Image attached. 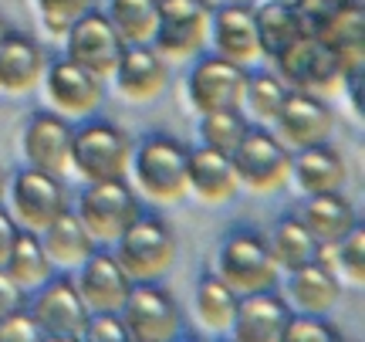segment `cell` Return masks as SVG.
I'll return each mask as SVG.
<instances>
[{"label": "cell", "instance_id": "1", "mask_svg": "<svg viewBox=\"0 0 365 342\" xmlns=\"http://www.w3.org/2000/svg\"><path fill=\"white\" fill-rule=\"evenodd\" d=\"M186 163H190L186 146L176 139H166V136H153L135 153V180L153 200L173 203L190 186L186 183Z\"/></svg>", "mask_w": 365, "mask_h": 342}, {"label": "cell", "instance_id": "2", "mask_svg": "<svg viewBox=\"0 0 365 342\" xmlns=\"http://www.w3.org/2000/svg\"><path fill=\"white\" fill-rule=\"evenodd\" d=\"M71 163L91 183L122 180L129 166V136L108 122H91L85 129L71 132Z\"/></svg>", "mask_w": 365, "mask_h": 342}, {"label": "cell", "instance_id": "3", "mask_svg": "<svg viewBox=\"0 0 365 342\" xmlns=\"http://www.w3.org/2000/svg\"><path fill=\"white\" fill-rule=\"evenodd\" d=\"M220 278L237 295L274 288L277 261L271 254V244H264V237L250 234V231L230 234L227 244L220 248Z\"/></svg>", "mask_w": 365, "mask_h": 342}, {"label": "cell", "instance_id": "4", "mask_svg": "<svg viewBox=\"0 0 365 342\" xmlns=\"http://www.w3.org/2000/svg\"><path fill=\"white\" fill-rule=\"evenodd\" d=\"M115 241H118L115 261L135 281L163 275L170 268L173 254H176V237L163 221H139L135 217Z\"/></svg>", "mask_w": 365, "mask_h": 342}, {"label": "cell", "instance_id": "5", "mask_svg": "<svg viewBox=\"0 0 365 342\" xmlns=\"http://www.w3.org/2000/svg\"><path fill=\"white\" fill-rule=\"evenodd\" d=\"M65 34H68V58L75 65H81L85 71H91L95 79L112 75L122 51H125V41L118 38L112 21L98 11H85Z\"/></svg>", "mask_w": 365, "mask_h": 342}, {"label": "cell", "instance_id": "6", "mask_svg": "<svg viewBox=\"0 0 365 342\" xmlns=\"http://www.w3.org/2000/svg\"><path fill=\"white\" fill-rule=\"evenodd\" d=\"M81 224L98 241H115L139 217V200L122 180H98L81 193L78 203Z\"/></svg>", "mask_w": 365, "mask_h": 342}, {"label": "cell", "instance_id": "7", "mask_svg": "<svg viewBox=\"0 0 365 342\" xmlns=\"http://www.w3.org/2000/svg\"><path fill=\"white\" fill-rule=\"evenodd\" d=\"M41 339H81L88 322V305L78 295L71 278H58L31 302V312Z\"/></svg>", "mask_w": 365, "mask_h": 342}, {"label": "cell", "instance_id": "8", "mask_svg": "<svg viewBox=\"0 0 365 342\" xmlns=\"http://www.w3.org/2000/svg\"><path fill=\"white\" fill-rule=\"evenodd\" d=\"M230 163H234L237 180H244L254 190H271V186L284 183V176L291 173L287 146L264 129L244 132V139L230 153Z\"/></svg>", "mask_w": 365, "mask_h": 342}, {"label": "cell", "instance_id": "9", "mask_svg": "<svg viewBox=\"0 0 365 342\" xmlns=\"http://www.w3.org/2000/svg\"><path fill=\"white\" fill-rule=\"evenodd\" d=\"M118 312L125 318L129 339L135 342H170L176 336V329H180V308H176V302L163 288H153V285L129 288Z\"/></svg>", "mask_w": 365, "mask_h": 342}, {"label": "cell", "instance_id": "10", "mask_svg": "<svg viewBox=\"0 0 365 342\" xmlns=\"http://www.w3.org/2000/svg\"><path fill=\"white\" fill-rule=\"evenodd\" d=\"M210 27L207 0H156V44L166 54L196 51Z\"/></svg>", "mask_w": 365, "mask_h": 342}, {"label": "cell", "instance_id": "11", "mask_svg": "<svg viewBox=\"0 0 365 342\" xmlns=\"http://www.w3.org/2000/svg\"><path fill=\"white\" fill-rule=\"evenodd\" d=\"M274 61L281 68V75L301 92H335L341 85V71L335 65L331 51L318 38H308V34H301Z\"/></svg>", "mask_w": 365, "mask_h": 342}, {"label": "cell", "instance_id": "12", "mask_svg": "<svg viewBox=\"0 0 365 342\" xmlns=\"http://www.w3.org/2000/svg\"><path fill=\"white\" fill-rule=\"evenodd\" d=\"M247 89V71L227 58H203L190 75V99L200 112L240 109Z\"/></svg>", "mask_w": 365, "mask_h": 342}, {"label": "cell", "instance_id": "13", "mask_svg": "<svg viewBox=\"0 0 365 342\" xmlns=\"http://www.w3.org/2000/svg\"><path fill=\"white\" fill-rule=\"evenodd\" d=\"M14 211L24 227H44L51 224L58 213L65 211V186L58 173L48 170H24L14 180Z\"/></svg>", "mask_w": 365, "mask_h": 342}, {"label": "cell", "instance_id": "14", "mask_svg": "<svg viewBox=\"0 0 365 342\" xmlns=\"http://www.w3.org/2000/svg\"><path fill=\"white\" fill-rule=\"evenodd\" d=\"M277 132H281V143L287 146H312V143H325L328 132H331V112L325 102H318L312 92H284V102L277 109Z\"/></svg>", "mask_w": 365, "mask_h": 342}, {"label": "cell", "instance_id": "15", "mask_svg": "<svg viewBox=\"0 0 365 342\" xmlns=\"http://www.w3.org/2000/svg\"><path fill=\"white\" fill-rule=\"evenodd\" d=\"M318 41L325 44L335 65L341 71V81L359 79L362 75V58H365V14L359 0H349L339 11V17L318 34Z\"/></svg>", "mask_w": 365, "mask_h": 342}, {"label": "cell", "instance_id": "16", "mask_svg": "<svg viewBox=\"0 0 365 342\" xmlns=\"http://www.w3.org/2000/svg\"><path fill=\"white\" fill-rule=\"evenodd\" d=\"M129 281L132 278L122 271L115 254H95L91 251L88 258H85V268H81L75 288L85 298V305L95 308V312H118L132 288Z\"/></svg>", "mask_w": 365, "mask_h": 342}, {"label": "cell", "instance_id": "17", "mask_svg": "<svg viewBox=\"0 0 365 342\" xmlns=\"http://www.w3.org/2000/svg\"><path fill=\"white\" fill-rule=\"evenodd\" d=\"M24 156L34 170L61 173L71 163V126L51 112L31 116L24 129Z\"/></svg>", "mask_w": 365, "mask_h": 342}, {"label": "cell", "instance_id": "18", "mask_svg": "<svg viewBox=\"0 0 365 342\" xmlns=\"http://www.w3.org/2000/svg\"><path fill=\"white\" fill-rule=\"evenodd\" d=\"M291 312L284 308V302L267 291H250L244 295V302H237L234 308V336L237 342H277L284 336V326Z\"/></svg>", "mask_w": 365, "mask_h": 342}, {"label": "cell", "instance_id": "19", "mask_svg": "<svg viewBox=\"0 0 365 342\" xmlns=\"http://www.w3.org/2000/svg\"><path fill=\"white\" fill-rule=\"evenodd\" d=\"M186 183L196 190V197H203L207 203H223L230 200L237 190V173L230 163V153H220L213 146L193 149L190 163H186Z\"/></svg>", "mask_w": 365, "mask_h": 342}, {"label": "cell", "instance_id": "20", "mask_svg": "<svg viewBox=\"0 0 365 342\" xmlns=\"http://www.w3.org/2000/svg\"><path fill=\"white\" fill-rule=\"evenodd\" d=\"M48 92H51L54 106L61 112H71V116H88L91 109L102 102L98 79L91 71H85L81 65H75L71 58L51 65V71H48Z\"/></svg>", "mask_w": 365, "mask_h": 342}, {"label": "cell", "instance_id": "21", "mask_svg": "<svg viewBox=\"0 0 365 342\" xmlns=\"http://www.w3.org/2000/svg\"><path fill=\"white\" fill-rule=\"evenodd\" d=\"M213 44L220 58L227 61H237L244 65L254 54L261 51L257 48V27H254V11L244 7V4H230V7H220L213 14Z\"/></svg>", "mask_w": 365, "mask_h": 342}, {"label": "cell", "instance_id": "22", "mask_svg": "<svg viewBox=\"0 0 365 342\" xmlns=\"http://www.w3.org/2000/svg\"><path fill=\"white\" fill-rule=\"evenodd\" d=\"M41 71H44V54H41L38 41L7 31V38L0 41V89L27 92L38 85Z\"/></svg>", "mask_w": 365, "mask_h": 342}, {"label": "cell", "instance_id": "23", "mask_svg": "<svg viewBox=\"0 0 365 342\" xmlns=\"http://www.w3.org/2000/svg\"><path fill=\"white\" fill-rule=\"evenodd\" d=\"M115 79H118V92L125 99H153L163 92L166 85V65L156 51H149L143 44H132L122 51L115 65Z\"/></svg>", "mask_w": 365, "mask_h": 342}, {"label": "cell", "instance_id": "24", "mask_svg": "<svg viewBox=\"0 0 365 342\" xmlns=\"http://www.w3.org/2000/svg\"><path fill=\"white\" fill-rule=\"evenodd\" d=\"M301 224L308 227V234L318 244H339L341 237L355 227V211L339 190H331V193H312V200L301 211Z\"/></svg>", "mask_w": 365, "mask_h": 342}, {"label": "cell", "instance_id": "25", "mask_svg": "<svg viewBox=\"0 0 365 342\" xmlns=\"http://www.w3.org/2000/svg\"><path fill=\"white\" fill-rule=\"evenodd\" d=\"M339 295L341 285L328 264L308 261L291 271V302L298 305L304 316H325L328 308H335Z\"/></svg>", "mask_w": 365, "mask_h": 342}, {"label": "cell", "instance_id": "26", "mask_svg": "<svg viewBox=\"0 0 365 342\" xmlns=\"http://www.w3.org/2000/svg\"><path fill=\"white\" fill-rule=\"evenodd\" d=\"M291 170H294V180L304 193H331V190H341V183H345V163L325 143L301 146Z\"/></svg>", "mask_w": 365, "mask_h": 342}, {"label": "cell", "instance_id": "27", "mask_svg": "<svg viewBox=\"0 0 365 342\" xmlns=\"http://www.w3.org/2000/svg\"><path fill=\"white\" fill-rule=\"evenodd\" d=\"M91 251H95V237L88 234V227L81 224V217H75L68 207L44 227V254L51 261L81 264Z\"/></svg>", "mask_w": 365, "mask_h": 342}, {"label": "cell", "instance_id": "28", "mask_svg": "<svg viewBox=\"0 0 365 342\" xmlns=\"http://www.w3.org/2000/svg\"><path fill=\"white\" fill-rule=\"evenodd\" d=\"M254 27H257V48L267 58H277L301 38L298 17L284 0H274V4H264L261 11H254Z\"/></svg>", "mask_w": 365, "mask_h": 342}, {"label": "cell", "instance_id": "29", "mask_svg": "<svg viewBox=\"0 0 365 342\" xmlns=\"http://www.w3.org/2000/svg\"><path fill=\"white\" fill-rule=\"evenodd\" d=\"M4 271L21 285V288H34L51 275V258L44 254V244L31 231H17L11 244V254L4 261Z\"/></svg>", "mask_w": 365, "mask_h": 342}, {"label": "cell", "instance_id": "30", "mask_svg": "<svg viewBox=\"0 0 365 342\" xmlns=\"http://www.w3.org/2000/svg\"><path fill=\"white\" fill-rule=\"evenodd\" d=\"M271 254L277 264H284L287 271H294V268L318 258V241L308 234V227L301 224L298 217H284L281 224L274 227Z\"/></svg>", "mask_w": 365, "mask_h": 342}, {"label": "cell", "instance_id": "31", "mask_svg": "<svg viewBox=\"0 0 365 342\" xmlns=\"http://www.w3.org/2000/svg\"><path fill=\"white\" fill-rule=\"evenodd\" d=\"M105 17L112 21L122 41L143 44L145 38H153L156 27V0H112Z\"/></svg>", "mask_w": 365, "mask_h": 342}, {"label": "cell", "instance_id": "32", "mask_svg": "<svg viewBox=\"0 0 365 342\" xmlns=\"http://www.w3.org/2000/svg\"><path fill=\"white\" fill-rule=\"evenodd\" d=\"M196 308H200V318L207 322L210 329H223L230 326L234 318V308H237V291L223 281L220 275L217 278H203L200 288H196Z\"/></svg>", "mask_w": 365, "mask_h": 342}, {"label": "cell", "instance_id": "33", "mask_svg": "<svg viewBox=\"0 0 365 342\" xmlns=\"http://www.w3.org/2000/svg\"><path fill=\"white\" fill-rule=\"evenodd\" d=\"M247 132V119L240 116V109H220V112H203L200 122V136L203 143L220 149V153H234L237 143Z\"/></svg>", "mask_w": 365, "mask_h": 342}, {"label": "cell", "instance_id": "34", "mask_svg": "<svg viewBox=\"0 0 365 342\" xmlns=\"http://www.w3.org/2000/svg\"><path fill=\"white\" fill-rule=\"evenodd\" d=\"M244 99H247L250 112L257 119H274L277 109L284 102V85L274 79V75H247V89H244Z\"/></svg>", "mask_w": 365, "mask_h": 342}, {"label": "cell", "instance_id": "35", "mask_svg": "<svg viewBox=\"0 0 365 342\" xmlns=\"http://www.w3.org/2000/svg\"><path fill=\"white\" fill-rule=\"evenodd\" d=\"M345 4H349V0H291V11L298 17L301 34L318 38V34L339 17V11Z\"/></svg>", "mask_w": 365, "mask_h": 342}, {"label": "cell", "instance_id": "36", "mask_svg": "<svg viewBox=\"0 0 365 342\" xmlns=\"http://www.w3.org/2000/svg\"><path fill=\"white\" fill-rule=\"evenodd\" d=\"M41 17L51 34H65L68 27L78 21L81 14L91 7V0H38Z\"/></svg>", "mask_w": 365, "mask_h": 342}, {"label": "cell", "instance_id": "37", "mask_svg": "<svg viewBox=\"0 0 365 342\" xmlns=\"http://www.w3.org/2000/svg\"><path fill=\"white\" fill-rule=\"evenodd\" d=\"M339 264L352 281L365 278V231L359 224L339 241Z\"/></svg>", "mask_w": 365, "mask_h": 342}, {"label": "cell", "instance_id": "38", "mask_svg": "<svg viewBox=\"0 0 365 342\" xmlns=\"http://www.w3.org/2000/svg\"><path fill=\"white\" fill-rule=\"evenodd\" d=\"M281 339L284 342H331V339H339V329L322 322L318 316H301V318H287Z\"/></svg>", "mask_w": 365, "mask_h": 342}, {"label": "cell", "instance_id": "39", "mask_svg": "<svg viewBox=\"0 0 365 342\" xmlns=\"http://www.w3.org/2000/svg\"><path fill=\"white\" fill-rule=\"evenodd\" d=\"M81 339H88V342H125L129 339V329H125V322H118L115 318V312H95V316H88V322H85Z\"/></svg>", "mask_w": 365, "mask_h": 342}, {"label": "cell", "instance_id": "40", "mask_svg": "<svg viewBox=\"0 0 365 342\" xmlns=\"http://www.w3.org/2000/svg\"><path fill=\"white\" fill-rule=\"evenodd\" d=\"M31 339H41V332L24 308L7 318H0V342H31Z\"/></svg>", "mask_w": 365, "mask_h": 342}, {"label": "cell", "instance_id": "41", "mask_svg": "<svg viewBox=\"0 0 365 342\" xmlns=\"http://www.w3.org/2000/svg\"><path fill=\"white\" fill-rule=\"evenodd\" d=\"M21 308H24V288L0 268V318L14 316V312H21Z\"/></svg>", "mask_w": 365, "mask_h": 342}, {"label": "cell", "instance_id": "42", "mask_svg": "<svg viewBox=\"0 0 365 342\" xmlns=\"http://www.w3.org/2000/svg\"><path fill=\"white\" fill-rule=\"evenodd\" d=\"M14 237H17V227H14V221L7 217V213L0 211V268H4V261H7V254H11Z\"/></svg>", "mask_w": 365, "mask_h": 342}, {"label": "cell", "instance_id": "43", "mask_svg": "<svg viewBox=\"0 0 365 342\" xmlns=\"http://www.w3.org/2000/svg\"><path fill=\"white\" fill-rule=\"evenodd\" d=\"M7 31H11V27H7V21H4V17H0V41L7 38Z\"/></svg>", "mask_w": 365, "mask_h": 342}, {"label": "cell", "instance_id": "44", "mask_svg": "<svg viewBox=\"0 0 365 342\" xmlns=\"http://www.w3.org/2000/svg\"><path fill=\"white\" fill-rule=\"evenodd\" d=\"M0 197H4V176H0Z\"/></svg>", "mask_w": 365, "mask_h": 342}]
</instances>
